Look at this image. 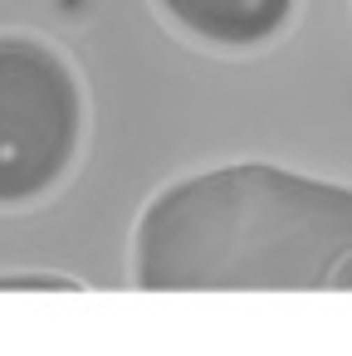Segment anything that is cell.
<instances>
[{
    "instance_id": "cell-3",
    "label": "cell",
    "mask_w": 352,
    "mask_h": 356,
    "mask_svg": "<svg viewBox=\"0 0 352 356\" xmlns=\"http://www.w3.org/2000/svg\"><path fill=\"white\" fill-rule=\"evenodd\" d=\"M162 15L211 49H264L284 35L298 0H157Z\"/></svg>"
},
{
    "instance_id": "cell-2",
    "label": "cell",
    "mask_w": 352,
    "mask_h": 356,
    "mask_svg": "<svg viewBox=\"0 0 352 356\" xmlns=\"http://www.w3.org/2000/svg\"><path fill=\"white\" fill-rule=\"evenodd\" d=\"M89 127L79 69L40 35H0V210H20L64 186Z\"/></svg>"
},
{
    "instance_id": "cell-1",
    "label": "cell",
    "mask_w": 352,
    "mask_h": 356,
    "mask_svg": "<svg viewBox=\"0 0 352 356\" xmlns=\"http://www.w3.org/2000/svg\"><path fill=\"white\" fill-rule=\"evenodd\" d=\"M147 293H347L352 186L235 161L167 186L132 229Z\"/></svg>"
}]
</instances>
